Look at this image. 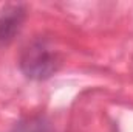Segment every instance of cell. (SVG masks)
<instances>
[{"label":"cell","instance_id":"cell-1","mask_svg":"<svg viewBox=\"0 0 133 132\" xmlns=\"http://www.w3.org/2000/svg\"><path fill=\"white\" fill-rule=\"evenodd\" d=\"M19 65L22 73L34 81L51 78L61 67V56L46 39H34L20 53Z\"/></svg>","mask_w":133,"mask_h":132},{"label":"cell","instance_id":"cell-2","mask_svg":"<svg viewBox=\"0 0 133 132\" xmlns=\"http://www.w3.org/2000/svg\"><path fill=\"white\" fill-rule=\"evenodd\" d=\"M25 20V8L22 5L9 3L0 8V47L8 45L16 34H19Z\"/></svg>","mask_w":133,"mask_h":132},{"label":"cell","instance_id":"cell-3","mask_svg":"<svg viewBox=\"0 0 133 132\" xmlns=\"http://www.w3.org/2000/svg\"><path fill=\"white\" fill-rule=\"evenodd\" d=\"M11 132H51V123L43 115L26 117L16 123Z\"/></svg>","mask_w":133,"mask_h":132}]
</instances>
